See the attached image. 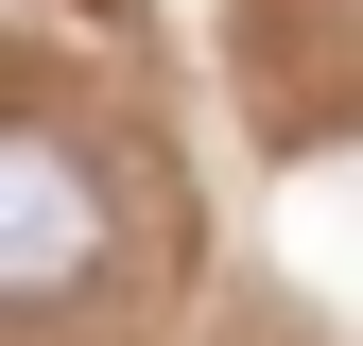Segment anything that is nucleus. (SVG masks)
<instances>
[{"mask_svg": "<svg viewBox=\"0 0 363 346\" xmlns=\"http://www.w3.org/2000/svg\"><path fill=\"white\" fill-rule=\"evenodd\" d=\"M86 277H104V191H86V156L52 121H18L0 139V294L18 312H69Z\"/></svg>", "mask_w": 363, "mask_h": 346, "instance_id": "nucleus-1", "label": "nucleus"}]
</instances>
